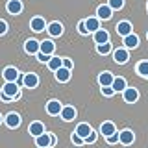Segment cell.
Wrapping results in <instances>:
<instances>
[{"label": "cell", "mask_w": 148, "mask_h": 148, "mask_svg": "<svg viewBox=\"0 0 148 148\" xmlns=\"http://www.w3.org/2000/svg\"><path fill=\"white\" fill-rule=\"evenodd\" d=\"M35 145L37 148H50V133H41L39 137H35Z\"/></svg>", "instance_id": "cell-19"}, {"label": "cell", "mask_w": 148, "mask_h": 148, "mask_svg": "<svg viewBox=\"0 0 148 148\" xmlns=\"http://www.w3.org/2000/svg\"><path fill=\"white\" fill-rule=\"evenodd\" d=\"M61 109H63V106H61L59 100H50L48 104H46V113L48 115H59Z\"/></svg>", "instance_id": "cell-13"}, {"label": "cell", "mask_w": 148, "mask_h": 148, "mask_svg": "<svg viewBox=\"0 0 148 148\" xmlns=\"http://www.w3.org/2000/svg\"><path fill=\"white\" fill-rule=\"evenodd\" d=\"M113 80H115V76H113L111 72H102L100 76H98V83H100V87H111Z\"/></svg>", "instance_id": "cell-18"}, {"label": "cell", "mask_w": 148, "mask_h": 148, "mask_svg": "<svg viewBox=\"0 0 148 148\" xmlns=\"http://www.w3.org/2000/svg\"><path fill=\"white\" fill-rule=\"evenodd\" d=\"M108 6L111 9H122L124 8V0H108Z\"/></svg>", "instance_id": "cell-30"}, {"label": "cell", "mask_w": 148, "mask_h": 148, "mask_svg": "<svg viewBox=\"0 0 148 148\" xmlns=\"http://www.w3.org/2000/svg\"><path fill=\"white\" fill-rule=\"evenodd\" d=\"M146 9H148V4H146Z\"/></svg>", "instance_id": "cell-43"}, {"label": "cell", "mask_w": 148, "mask_h": 148, "mask_svg": "<svg viewBox=\"0 0 148 148\" xmlns=\"http://www.w3.org/2000/svg\"><path fill=\"white\" fill-rule=\"evenodd\" d=\"M56 80L61 82V83L69 82V80H71V71H69V69H65V67L58 69V71H56Z\"/></svg>", "instance_id": "cell-21"}, {"label": "cell", "mask_w": 148, "mask_h": 148, "mask_svg": "<svg viewBox=\"0 0 148 148\" xmlns=\"http://www.w3.org/2000/svg\"><path fill=\"white\" fill-rule=\"evenodd\" d=\"M96 52H98L100 56L109 54V52H111V45H109V43H106V45H98V46H96Z\"/></svg>", "instance_id": "cell-29"}, {"label": "cell", "mask_w": 148, "mask_h": 148, "mask_svg": "<svg viewBox=\"0 0 148 148\" xmlns=\"http://www.w3.org/2000/svg\"><path fill=\"white\" fill-rule=\"evenodd\" d=\"M56 143H58V139H56V135H50V146H56Z\"/></svg>", "instance_id": "cell-40"}, {"label": "cell", "mask_w": 148, "mask_h": 148, "mask_svg": "<svg viewBox=\"0 0 148 148\" xmlns=\"http://www.w3.org/2000/svg\"><path fill=\"white\" fill-rule=\"evenodd\" d=\"M139 46V37L137 35H133V34H130L128 37H124V48H137Z\"/></svg>", "instance_id": "cell-25"}, {"label": "cell", "mask_w": 148, "mask_h": 148, "mask_svg": "<svg viewBox=\"0 0 148 148\" xmlns=\"http://www.w3.org/2000/svg\"><path fill=\"white\" fill-rule=\"evenodd\" d=\"M85 26H87V32H89V34H95V32L100 30V21L96 17H91V18L85 21Z\"/></svg>", "instance_id": "cell-20"}, {"label": "cell", "mask_w": 148, "mask_h": 148, "mask_svg": "<svg viewBox=\"0 0 148 148\" xmlns=\"http://www.w3.org/2000/svg\"><path fill=\"white\" fill-rule=\"evenodd\" d=\"M96 15H98V17H96L98 21H100V18H102V21H109V18L113 17V9H111L108 4H104V6H98V9H96Z\"/></svg>", "instance_id": "cell-8"}, {"label": "cell", "mask_w": 148, "mask_h": 148, "mask_svg": "<svg viewBox=\"0 0 148 148\" xmlns=\"http://www.w3.org/2000/svg\"><path fill=\"white\" fill-rule=\"evenodd\" d=\"M71 139H72L74 145H83V139H82V137H78L76 133H72V137H71Z\"/></svg>", "instance_id": "cell-38"}, {"label": "cell", "mask_w": 148, "mask_h": 148, "mask_svg": "<svg viewBox=\"0 0 148 148\" xmlns=\"http://www.w3.org/2000/svg\"><path fill=\"white\" fill-rule=\"evenodd\" d=\"M46 65H48V69H50V71H58V69H61L63 67V58H56V56H54V58H50V61L48 63H46Z\"/></svg>", "instance_id": "cell-27"}, {"label": "cell", "mask_w": 148, "mask_h": 148, "mask_svg": "<svg viewBox=\"0 0 148 148\" xmlns=\"http://www.w3.org/2000/svg\"><path fill=\"white\" fill-rule=\"evenodd\" d=\"M50 58H52V56H46V54H41V52H37V59H39L41 63H48V61H50Z\"/></svg>", "instance_id": "cell-33"}, {"label": "cell", "mask_w": 148, "mask_h": 148, "mask_svg": "<svg viewBox=\"0 0 148 148\" xmlns=\"http://www.w3.org/2000/svg\"><path fill=\"white\" fill-rule=\"evenodd\" d=\"M115 132H117V128H115V124H113V122H104V124L100 126V133H102L104 137L113 135Z\"/></svg>", "instance_id": "cell-24"}, {"label": "cell", "mask_w": 148, "mask_h": 148, "mask_svg": "<svg viewBox=\"0 0 148 148\" xmlns=\"http://www.w3.org/2000/svg\"><path fill=\"white\" fill-rule=\"evenodd\" d=\"M92 37H95V43L96 45H106V43H109V34L106 30H100L98 32H95V34H92Z\"/></svg>", "instance_id": "cell-16"}, {"label": "cell", "mask_w": 148, "mask_h": 148, "mask_svg": "<svg viewBox=\"0 0 148 148\" xmlns=\"http://www.w3.org/2000/svg\"><path fill=\"white\" fill-rule=\"evenodd\" d=\"M78 32H80L82 35H87L89 32H87V26H85V21H82L80 24H78Z\"/></svg>", "instance_id": "cell-34"}, {"label": "cell", "mask_w": 148, "mask_h": 148, "mask_svg": "<svg viewBox=\"0 0 148 148\" xmlns=\"http://www.w3.org/2000/svg\"><path fill=\"white\" fill-rule=\"evenodd\" d=\"M146 39H148V34H146Z\"/></svg>", "instance_id": "cell-42"}, {"label": "cell", "mask_w": 148, "mask_h": 148, "mask_svg": "<svg viewBox=\"0 0 148 148\" xmlns=\"http://www.w3.org/2000/svg\"><path fill=\"white\" fill-rule=\"evenodd\" d=\"M28 132H30V135L39 137L41 133H45V124L39 122V120H35V122H32L30 126H28Z\"/></svg>", "instance_id": "cell-14"}, {"label": "cell", "mask_w": 148, "mask_h": 148, "mask_svg": "<svg viewBox=\"0 0 148 148\" xmlns=\"http://www.w3.org/2000/svg\"><path fill=\"white\" fill-rule=\"evenodd\" d=\"M122 96H124V100H126L128 104H133V102L139 100V91L135 87H126L124 92H122Z\"/></svg>", "instance_id": "cell-9"}, {"label": "cell", "mask_w": 148, "mask_h": 148, "mask_svg": "<svg viewBox=\"0 0 148 148\" xmlns=\"http://www.w3.org/2000/svg\"><path fill=\"white\" fill-rule=\"evenodd\" d=\"M24 50H26V54H37V52H39V41L28 39L24 43Z\"/></svg>", "instance_id": "cell-23"}, {"label": "cell", "mask_w": 148, "mask_h": 148, "mask_svg": "<svg viewBox=\"0 0 148 148\" xmlns=\"http://www.w3.org/2000/svg\"><path fill=\"white\" fill-rule=\"evenodd\" d=\"M48 34L52 37H59L63 34V24L61 22H50L48 24Z\"/></svg>", "instance_id": "cell-22"}, {"label": "cell", "mask_w": 148, "mask_h": 148, "mask_svg": "<svg viewBox=\"0 0 148 148\" xmlns=\"http://www.w3.org/2000/svg\"><path fill=\"white\" fill-rule=\"evenodd\" d=\"M8 32V22L6 21H0V35H4Z\"/></svg>", "instance_id": "cell-37"}, {"label": "cell", "mask_w": 148, "mask_h": 148, "mask_svg": "<svg viewBox=\"0 0 148 148\" xmlns=\"http://www.w3.org/2000/svg\"><path fill=\"white\" fill-rule=\"evenodd\" d=\"M96 141V133H95V130H92V132L89 133V135H87L85 139H83V143H87V145H91V143H95Z\"/></svg>", "instance_id": "cell-31"}, {"label": "cell", "mask_w": 148, "mask_h": 148, "mask_svg": "<svg viewBox=\"0 0 148 148\" xmlns=\"http://www.w3.org/2000/svg\"><path fill=\"white\" fill-rule=\"evenodd\" d=\"M102 95H104V96H113L115 95L113 87H102Z\"/></svg>", "instance_id": "cell-35"}, {"label": "cell", "mask_w": 148, "mask_h": 148, "mask_svg": "<svg viewBox=\"0 0 148 148\" xmlns=\"http://www.w3.org/2000/svg\"><path fill=\"white\" fill-rule=\"evenodd\" d=\"M135 141V135H133L132 130H122V132H119V143L120 145H132V143Z\"/></svg>", "instance_id": "cell-6"}, {"label": "cell", "mask_w": 148, "mask_h": 148, "mask_svg": "<svg viewBox=\"0 0 148 148\" xmlns=\"http://www.w3.org/2000/svg\"><path fill=\"white\" fill-rule=\"evenodd\" d=\"M6 9H8V13H11V15H18V13L24 9V6H22L21 0H8Z\"/></svg>", "instance_id": "cell-7"}, {"label": "cell", "mask_w": 148, "mask_h": 148, "mask_svg": "<svg viewBox=\"0 0 148 148\" xmlns=\"http://www.w3.org/2000/svg\"><path fill=\"white\" fill-rule=\"evenodd\" d=\"M59 117H61L65 122H71V120L76 119V109L72 108V106H63L61 113H59Z\"/></svg>", "instance_id": "cell-10"}, {"label": "cell", "mask_w": 148, "mask_h": 148, "mask_svg": "<svg viewBox=\"0 0 148 148\" xmlns=\"http://www.w3.org/2000/svg\"><path fill=\"white\" fill-rule=\"evenodd\" d=\"M106 141L109 143V145H115V143H119V132H115L113 135H109V137H106Z\"/></svg>", "instance_id": "cell-32"}, {"label": "cell", "mask_w": 148, "mask_h": 148, "mask_svg": "<svg viewBox=\"0 0 148 148\" xmlns=\"http://www.w3.org/2000/svg\"><path fill=\"white\" fill-rule=\"evenodd\" d=\"M63 67H65V69H69V71H72V67H74L72 59H69V58H63Z\"/></svg>", "instance_id": "cell-36"}, {"label": "cell", "mask_w": 148, "mask_h": 148, "mask_svg": "<svg viewBox=\"0 0 148 148\" xmlns=\"http://www.w3.org/2000/svg\"><path fill=\"white\" fill-rule=\"evenodd\" d=\"M111 87H113V91L115 92H124V89H126V80L124 78H115L113 83H111Z\"/></svg>", "instance_id": "cell-26"}, {"label": "cell", "mask_w": 148, "mask_h": 148, "mask_svg": "<svg viewBox=\"0 0 148 148\" xmlns=\"http://www.w3.org/2000/svg\"><path fill=\"white\" fill-rule=\"evenodd\" d=\"M0 124H2V115H0Z\"/></svg>", "instance_id": "cell-41"}, {"label": "cell", "mask_w": 148, "mask_h": 148, "mask_svg": "<svg viewBox=\"0 0 148 148\" xmlns=\"http://www.w3.org/2000/svg\"><path fill=\"white\" fill-rule=\"evenodd\" d=\"M135 71L141 74V76H145V78H148V61H141L135 67Z\"/></svg>", "instance_id": "cell-28"}, {"label": "cell", "mask_w": 148, "mask_h": 148, "mask_svg": "<svg viewBox=\"0 0 148 148\" xmlns=\"http://www.w3.org/2000/svg\"><path fill=\"white\" fill-rule=\"evenodd\" d=\"M91 132H92V128H91L87 122H82V124H78V126H76V130H74V133H76L78 137H82V139H85V137L89 135Z\"/></svg>", "instance_id": "cell-15"}, {"label": "cell", "mask_w": 148, "mask_h": 148, "mask_svg": "<svg viewBox=\"0 0 148 148\" xmlns=\"http://www.w3.org/2000/svg\"><path fill=\"white\" fill-rule=\"evenodd\" d=\"M30 28L35 32V34H41V32H45V30H46L45 18H43V17H34V18L30 21Z\"/></svg>", "instance_id": "cell-4"}, {"label": "cell", "mask_w": 148, "mask_h": 148, "mask_svg": "<svg viewBox=\"0 0 148 148\" xmlns=\"http://www.w3.org/2000/svg\"><path fill=\"white\" fill-rule=\"evenodd\" d=\"M22 85L28 87V89H35V87L39 85V76H37V74H34V72H28V74H24Z\"/></svg>", "instance_id": "cell-2"}, {"label": "cell", "mask_w": 148, "mask_h": 148, "mask_svg": "<svg viewBox=\"0 0 148 148\" xmlns=\"http://www.w3.org/2000/svg\"><path fill=\"white\" fill-rule=\"evenodd\" d=\"M2 92H4V95H8L9 98L13 100L18 92H21V89H18L17 82H6V83H4V87H2Z\"/></svg>", "instance_id": "cell-1"}, {"label": "cell", "mask_w": 148, "mask_h": 148, "mask_svg": "<svg viewBox=\"0 0 148 148\" xmlns=\"http://www.w3.org/2000/svg\"><path fill=\"white\" fill-rule=\"evenodd\" d=\"M117 34L122 35V37H128L130 34H132V24H130L128 21H120L117 24Z\"/></svg>", "instance_id": "cell-17"}, {"label": "cell", "mask_w": 148, "mask_h": 148, "mask_svg": "<svg viewBox=\"0 0 148 148\" xmlns=\"http://www.w3.org/2000/svg\"><path fill=\"white\" fill-rule=\"evenodd\" d=\"M4 122H6V126H8V128H18V126H21V115L15 113V111H11V113H8V115H6Z\"/></svg>", "instance_id": "cell-3"}, {"label": "cell", "mask_w": 148, "mask_h": 148, "mask_svg": "<svg viewBox=\"0 0 148 148\" xmlns=\"http://www.w3.org/2000/svg\"><path fill=\"white\" fill-rule=\"evenodd\" d=\"M0 100H4V102H11V98H9L8 95H4L2 91H0Z\"/></svg>", "instance_id": "cell-39"}, {"label": "cell", "mask_w": 148, "mask_h": 148, "mask_svg": "<svg viewBox=\"0 0 148 148\" xmlns=\"http://www.w3.org/2000/svg\"><path fill=\"white\" fill-rule=\"evenodd\" d=\"M39 52H41V54H46V56H52V54L56 52L54 41H50V39L41 41V43H39Z\"/></svg>", "instance_id": "cell-5"}, {"label": "cell", "mask_w": 148, "mask_h": 148, "mask_svg": "<svg viewBox=\"0 0 148 148\" xmlns=\"http://www.w3.org/2000/svg\"><path fill=\"white\" fill-rule=\"evenodd\" d=\"M18 74H21V72H18L15 67H6L2 71V76H4V80H6V82H17Z\"/></svg>", "instance_id": "cell-12"}, {"label": "cell", "mask_w": 148, "mask_h": 148, "mask_svg": "<svg viewBox=\"0 0 148 148\" xmlns=\"http://www.w3.org/2000/svg\"><path fill=\"white\" fill-rule=\"evenodd\" d=\"M113 58H115V61L120 63V65H124V63H128V59H130V52L126 48H117L115 50V54H113Z\"/></svg>", "instance_id": "cell-11"}]
</instances>
